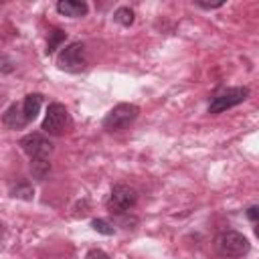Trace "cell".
Masks as SVG:
<instances>
[{"label": "cell", "instance_id": "6da1fadb", "mask_svg": "<svg viewBox=\"0 0 259 259\" xmlns=\"http://www.w3.org/2000/svg\"><path fill=\"white\" fill-rule=\"evenodd\" d=\"M140 115V107L134 103H117L109 113L103 117V130L107 132H121L130 127Z\"/></svg>", "mask_w": 259, "mask_h": 259}, {"label": "cell", "instance_id": "7a4b0ae2", "mask_svg": "<svg viewBox=\"0 0 259 259\" xmlns=\"http://www.w3.org/2000/svg\"><path fill=\"white\" fill-rule=\"evenodd\" d=\"M214 247L223 257H243L249 253V239L239 231H223L214 239Z\"/></svg>", "mask_w": 259, "mask_h": 259}, {"label": "cell", "instance_id": "3957f363", "mask_svg": "<svg viewBox=\"0 0 259 259\" xmlns=\"http://www.w3.org/2000/svg\"><path fill=\"white\" fill-rule=\"evenodd\" d=\"M57 65L59 69L67 73H79L87 67V51L83 42H69L63 47L57 55Z\"/></svg>", "mask_w": 259, "mask_h": 259}, {"label": "cell", "instance_id": "277c9868", "mask_svg": "<svg viewBox=\"0 0 259 259\" xmlns=\"http://www.w3.org/2000/svg\"><path fill=\"white\" fill-rule=\"evenodd\" d=\"M71 127V115L63 103H51L47 107L40 130L49 136H63Z\"/></svg>", "mask_w": 259, "mask_h": 259}, {"label": "cell", "instance_id": "5b68a950", "mask_svg": "<svg viewBox=\"0 0 259 259\" xmlns=\"http://www.w3.org/2000/svg\"><path fill=\"white\" fill-rule=\"evenodd\" d=\"M138 202V192L130 184H115L107 196V208L113 214H123L127 212L134 204Z\"/></svg>", "mask_w": 259, "mask_h": 259}, {"label": "cell", "instance_id": "8992f818", "mask_svg": "<svg viewBox=\"0 0 259 259\" xmlns=\"http://www.w3.org/2000/svg\"><path fill=\"white\" fill-rule=\"evenodd\" d=\"M249 97V89L247 87H231V89H225L221 93H217L210 103H208V113H223L239 103H243L245 99Z\"/></svg>", "mask_w": 259, "mask_h": 259}, {"label": "cell", "instance_id": "52a82bcc", "mask_svg": "<svg viewBox=\"0 0 259 259\" xmlns=\"http://www.w3.org/2000/svg\"><path fill=\"white\" fill-rule=\"evenodd\" d=\"M20 148L30 160H47L49 154L53 152V144L42 136V134H28L20 138Z\"/></svg>", "mask_w": 259, "mask_h": 259}, {"label": "cell", "instance_id": "ba28073f", "mask_svg": "<svg viewBox=\"0 0 259 259\" xmlns=\"http://www.w3.org/2000/svg\"><path fill=\"white\" fill-rule=\"evenodd\" d=\"M2 121H4V125H8L10 130H20V127H24V125L28 123V121L24 119V113H22L20 103H12V105L4 111Z\"/></svg>", "mask_w": 259, "mask_h": 259}, {"label": "cell", "instance_id": "9c48e42d", "mask_svg": "<svg viewBox=\"0 0 259 259\" xmlns=\"http://www.w3.org/2000/svg\"><path fill=\"white\" fill-rule=\"evenodd\" d=\"M57 10L65 16L79 18V16L87 14L89 6H87V2H79V0H61V2H57Z\"/></svg>", "mask_w": 259, "mask_h": 259}, {"label": "cell", "instance_id": "30bf717a", "mask_svg": "<svg viewBox=\"0 0 259 259\" xmlns=\"http://www.w3.org/2000/svg\"><path fill=\"white\" fill-rule=\"evenodd\" d=\"M40 105H42V95L40 93H28L24 99H22V103H20V107H22V113H24V119L30 123L36 115H38V111H40Z\"/></svg>", "mask_w": 259, "mask_h": 259}, {"label": "cell", "instance_id": "8fae6325", "mask_svg": "<svg viewBox=\"0 0 259 259\" xmlns=\"http://www.w3.org/2000/svg\"><path fill=\"white\" fill-rule=\"evenodd\" d=\"M113 20L117 24H121V26H130V24H134V10L130 6H121V8L115 10Z\"/></svg>", "mask_w": 259, "mask_h": 259}, {"label": "cell", "instance_id": "7c38bea8", "mask_svg": "<svg viewBox=\"0 0 259 259\" xmlns=\"http://www.w3.org/2000/svg\"><path fill=\"white\" fill-rule=\"evenodd\" d=\"M65 40V32L59 28H53L49 32V42H47V55H53L55 49H59V45Z\"/></svg>", "mask_w": 259, "mask_h": 259}, {"label": "cell", "instance_id": "4fadbf2b", "mask_svg": "<svg viewBox=\"0 0 259 259\" xmlns=\"http://www.w3.org/2000/svg\"><path fill=\"white\" fill-rule=\"evenodd\" d=\"M30 168H32V174L36 178H45L47 172L51 170V164L47 160H30Z\"/></svg>", "mask_w": 259, "mask_h": 259}, {"label": "cell", "instance_id": "5bb4252c", "mask_svg": "<svg viewBox=\"0 0 259 259\" xmlns=\"http://www.w3.org/2000/svg\"><path fill=\"white\" fill-rule=\"evenodd\" d=\"M91 227H93L97 233H101V235H113V233H115V229H113L107 221H103V219H93V221H91Z\"/></svg>", "mask_w": 259, "mask_h": 259}, {"label": "cell", "instance_id": "9a60e30c", "mask_svg": "<svg viewBox=\"0 0 259 259\" xmlns=\"http://www.w3.org/2000/svg\"><path fill=\"white\" fill-rule=\"evenodd\" d=\"M12 196H20V198L30 200V198H32V188H30L26 182H22V184H18L16 188H12Z\"/></svg>", "mask_w": 259, "mask_h": 259}, {"label": "cell", "instance_id": "2e32d148", "mask_svg": "<svg viewBox=\"0 0 259 259\" xmlns=\"http://www.w3.org/2000/svg\"><path fill=\"white\" fill-rule=\"evenodd\" d=\"M85 259H109L101 249H91L89 253H87V257Z\"/></svg>", "mask_w": 259, "mask_h": 259}, {"label": "cell", "instance_id": "e0dca14e", "mask_svg": "<svg viewBox=\"0 0 259 259\" xmlns=\"http://www.w3.org/2000/svg\"><path fill=\"white\" fill-rule=\"evenodd\" d=\"M257 210H259V208H257L255 204H253V206H249V208H247V217H249L251 221H257V214H259Z\"/></svg>", "mask_w": 259, "mask_h": 259}, {"label": "cell", "instance_id": "ac0fdd59", "mask_svg": "<svg viewBox=\"0 0 259 259\" xmlns=\"http://www.w3.org/2000/svg\"><path fill=\"white\" fill-rule=\"evenodd\" d=\"M196 4H198L200 8H208V10H210V8H219V6H223V2H214V4H202V2H196Z\"/></svg>", "mask_w": 259, "mask_h": 259}]
</instances>
